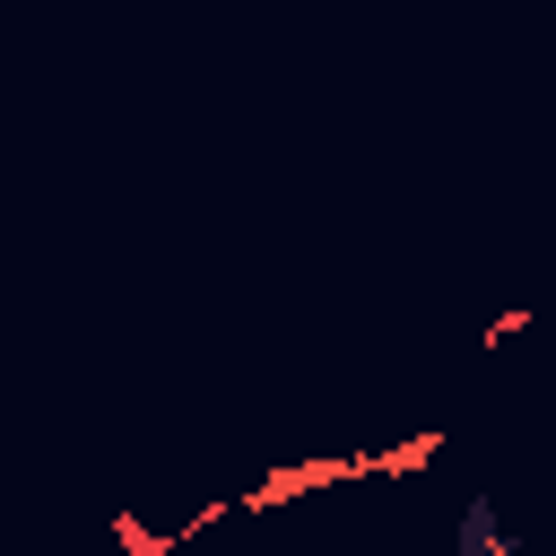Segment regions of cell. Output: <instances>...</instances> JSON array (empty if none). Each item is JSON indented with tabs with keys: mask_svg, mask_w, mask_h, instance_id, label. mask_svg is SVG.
I'll return each mask as SVG.
<instances>
[{
	"mask_svg": "<svg viewBox=\"0 0 556 556\" xmlns=\"http://www.w3.org/2000/svg\"><path fill=\"white\" fill-rule=\"evenodd\" d=\"M513 547H521V539L495 521V504L469 495V504H460V556H513Z\"/></svg>",
	"mask_w": 556,
	"mask_h": 556,
	"instance_id": "obj_1",
	"label": "cell"
}]
</instances>
